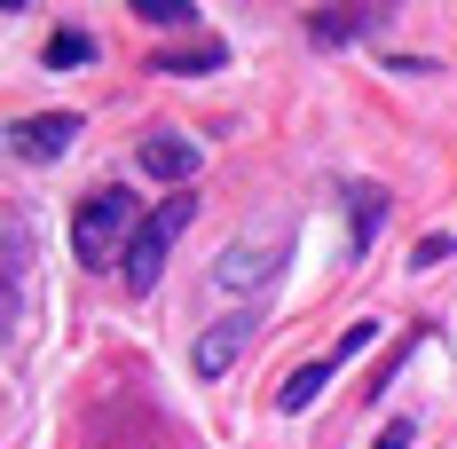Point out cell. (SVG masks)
I'll return each instance as SVG.
<instances>
[{
	"instance_id": "obj_1",
	"label": "cell",
	"mask_w": 457,
	"mask_h": 449,
	"mask_svg": "<svg viewBox=\"0 0 457 449\" xmlns=\"http://www.w3.org/2000/svg\"><path fill=\"white\" fill-rule=\"evenodd\" d=\"M189 213H197V197H166V205H150L142 213V229L127 237V261H119V276H127V292H150L158 284V269H166V253H174V237L189 229Z\"/></svg>"
},
{
	"instance_id": "obj_2",
	"label": "cell",
	"mask_w": 457,
	"mask_h": 449,
	"mask_svg": "<svg viewBox=\"0 0 457 449\" xmlns=\"http://www.w3.org/2000/svg\"><path fill=\"white\" fill-rule=\"evenodd\" d=\"M142 213H135V197L127 189H95L87 205H79V229H71V253L87 261V269H111V253H119V237H135ZM127 261V253H119Z\"/></svg>"
},
{
	"instance_id": "obj_3",
	"label": "cell",
	"mask_w": 457,
	"mask_h": 449,
	"mask_svg": "<svg viewBox=\"0 0 457 449\" xmlns=\"http://www.w3.org/2000/svg\"><path fill=\"white\" fill-rule=\"evenodd\" d=\"M370 339H378V323H347V331H339V347H331V355H316V362H300V370H292V378H284V387H276V410H308L323 395V387H331V378H339V362H355L370 347Z\"/></svg>"
},
{
	"instance_id": "obj_4",
	"label": "cell",
	"mask_w": 457,
	"mask_h": 449,
	"mask_svg": "<svg viewBox=\"0 0 457 449\" xmlns=\"http://www.w3.org/2000/svg\"><path fill=\"white\" fill-rule=\"evenodd\" d=\"M276 269H284V237H269L261 253L253 245H228L221 261H213V292H261Z\"/></svg>"
},
{
	"instance_id": "obj_5",
	"label": "cell",
	"mask_w": 457,
	"mask_h": 449,
	"mask_svg": "<svg viewBox=\"0 0 457 449\" xmlns=\"http://www.w3.org/2000/svg\"><path fill=\"white\" fill-rule=\"evenodd\" d=\"M71 142H79V119H71V111H47V119H16V127H8V150H16V158H32V166L63 158Z\"/></svg>"
},
{
	"instance_id": "obj_6",
	"label": "cell",
	"mask_w": 457,
	"mask_h": 449,
	"mask_svg": "<svg viewBox=\"0 0 457 449\" xmlns=\"http://www.w3.org/2000/svg\"><path fill=\"white\" fill-rule=\"evenodd\" d=\"M253 331H261V315H221V323L197 339V355H189V362H197V378H221L228 362L253 347Z\"/></svg>"
},
{
	"instance_id": "obj_7",
	"label": "cell",
	"mask_w": 457,
	"mask_h": 449,
	"mask_svg": "<svg viewBox=\"0 0 457 449\" xmlns=\"http://www.w3.org/2000/svg\"><path fill=\"white\" fill-rule=\"evenodd\" d=\"M24 284H32V221H8V284H0V323H24Z\"/></svg>"
},
{
	"instance_id": "obj_8",
	"label": "cell",
	"mask_w": 457,
	"mask_h": 449,
	"mask_svg": "<svg viewBox=\"0 0 457 449\" xmlns=\"http://www.w3.org/2000/svg\"><path fill=\"white\" fill-rule=\"evenodd\" d=\"M378 16H386V8H316V16H308V40L316 47H347V40H363V32H378Z\"/></svg>"
},
{
	"instance_id": "obj_9",
	"label": "cell",
	"mask_w": 457,
	"mask_h": 449,
	"mask_svg": "<svg viewBox=\"0 0 457 449\" xmlns=\"http://www.w3.org/2000/svg\"><path fill=\"white\" fill-rule=\"evenodd\" d=\"M142 174H158V181H189V174H197V142L174 135V127H166V135H150V142H142Z\"/></svg>"
},
{
	"instance_id": "obj_10",
	"label": "cell",
	"mask_w": 457,
	"mask_h": 449,
	"mask_svg": "<svg viewBox=\"0 0 457 449\" xmlns=\"http://www.w3.org/2000/svg\"><path fill=\"white\" fill-rule=\"evenodd\" d=\"M221 63H228L221 40H197V47H182V55H158V71H221Z\"/></svg>"
},
{
	"instance_id": "obj_11",
	"label": "cell",
	"mask_w": 457,
	"mask_h": 449,
	"mask_svg": "<svg viewBox=\"0 0 457 449\" xmlns=\"http://www.w3.org/2000/svg\"><path fill=\"white\" fill-rule=\"evenodd\" d=\"M40 55H47V71H71V63H87V55H95V40H87V32H47Z\"/></svg>"
},
{
	"instance_id": "obj_12",
	"label": "cell",
	"mask_w": 457,
	"mask_h": 449,
	"mask_svg": "<svg viewBox=\"0 0 457 449\" xmlns=\"http://www.w3.org/2000/svg\"><path fill=\"white\" fill-rule=\"evenodd\" d=\"M347 205H355V253H363L370 237H378V213H386V197H378V189H363V181H355V189H347Z\"/></svg>"
},
{
	"instance_id": "obj_13",
	"label": "cell",
	"mask_w": 457,
	"mask_h": 449,
	"mask_svg": "<svg viewBox=\"0 0 457 449\" xmlns=\"http://www.w3.org/2000/svg\"><path fill=\"white\" fill-rule=\"evenodd\" d=\"M135 16H142V24H166V32H174V24H197V0H135Z\"/></svg>"
},
{
	"instance_id": "obj_14",
	"label": "cell",
	"mask_w": 457,
	"mask_h": 449,
	"mask_svg": "<svg viewBox=\"0 0 457 449\" xmlns=\"http://www.w3.org/2000/svg\"><path fill=\"white\" fill-rule=\"evenodd\" d=\"M378 449H411V426H403V418H395V426H386V434H378Z\"/></svg>"
}]
</instances>
